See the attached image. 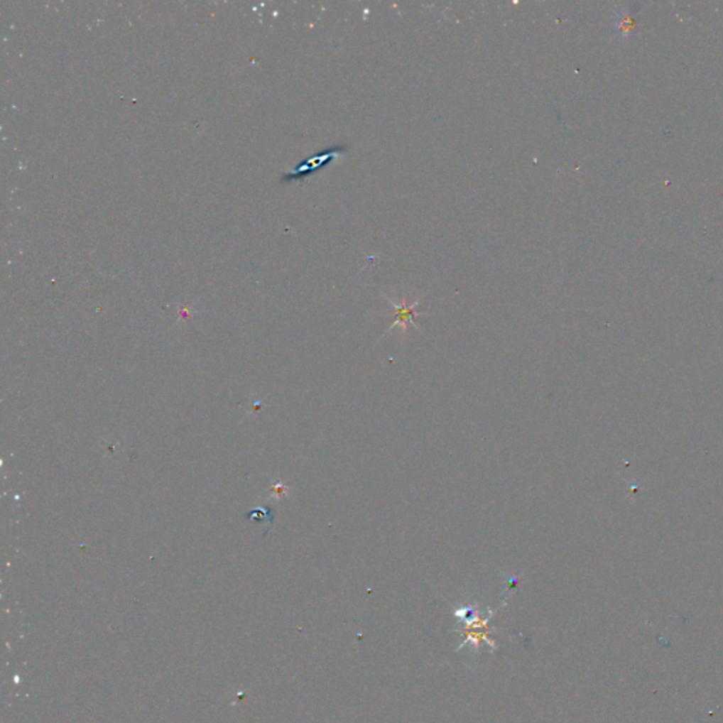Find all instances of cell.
I'll list each match as a JSON object with an SVG mask.
<instances>
[{
  "label": "cell",
  "instance_id": "2",
  "mask_svg": "<svg viewBox=\"0 0 723 723\" xmlns=\"http://www.w3.org/2000/svg\"><path fill=\"white\" fill-rule=\"evenodd\" d=\"M388 303L394 307L396 310V321L390 325L388 330H393L394 327H400L403 330V332H407L408 330V325H414L417 327L415 324V317L421 315L420 311H417V307L420 304V300H417L414 304H407V300L403 298L401 300V304H397L394 303L393 300L388 298Z\"/></svg>",
  "mask_w": 723,
  "mask_h": 723
},
{
  "label": "cell",
  "instance_id": "1",
  "mask_svg": "<svg viewBox=\"0 0 723 723\" xmlns=\"http://www.w3.org/2000/svg\"><path fill=\"white\" fill-rule=\"evenodd\" d=\"M342 151H344V148H341V147H334V148L327 150V151H324V153L315 154V156L310 157L307 161H303L301 164H298V165H297L293 171L286 173V174L281 177V181H283V183H290V181H294V180L304 178V177H307L308 174H311V173L317 171L320 167L327 165L330 161H332L335 157H338Z\"/></svg>",
  "mask_w": 723,
  "mask_h": 723
}]
</instances>
